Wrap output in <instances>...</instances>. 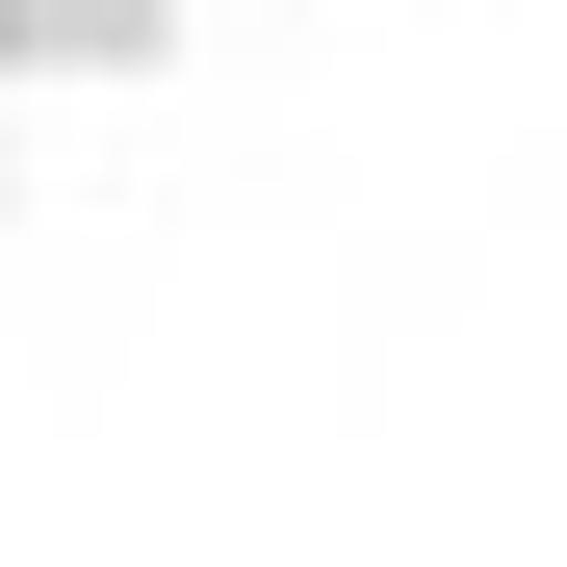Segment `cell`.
Wrapping results in <instances>:
<instances>
[{
	"mask_svg": "<svg viewBox=\"0 0 567 567\" xmlns=\"http://www.w3.org/2000/svg\"><path fill=\"white\" fill-rule=\"evenodd\" d=\"M0 52H52V78H130V52H181V0H0Z\"/></svg>",
	"mask_w": 567,
	"mask_h": 567,
	"instance_id": "6da1fadb",
	"label": "cell"
}]
</instances>
